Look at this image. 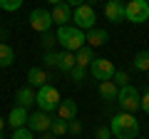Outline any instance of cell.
I'll list each match as a JSON object with an SVG mask.
<instances>
[{
  "label": "cell",
  "instance_id": "6da1fadb",
  "mask_svg": "<svg viewBox=\"0 0 149 139\" xmlns=\"http://www.w3.org/2000/svg\"><path fill=\"white\" fill-rule=\"evenodd\" d=\"M109 129H112V137H114V139H137L139 122H137L134 114L122 112V114H114V117H112Z\"/></svg>",
  "mask_w": 149,
  "mask_h": 139
},
{
  "label": "cell",
  "instance_id": "7a4b0ae2",
  "mask_svg": "<svg viewBox=\"0 0 149 139\" xmlns=\"http://www.w3.org/2000/svg\"><path fill=\"white\" fill-rule=\"evenodd\" d=\"M57 42L62 45L67 52H77V50H82L87 45V38H85V30H80V27L74 25H62L57 27Z\"/></svg>",
  "mask_w": 149,
  "mask_h": 139
},
{
  "label": "cell",
  "instance_id": "3957f363",
  "mask_svg": "<svg viewBox=\"0 0 149 139\" xmlns=\"http://www.w3.org/2000/svg\"><path fill=\"white\" fill-rule=\"evenodd\" d=\"M124 20L142 25L149 20V3L147 0H127L124 3Z\"/></svg>",
  "mask_w": 149,
  "mask_h": 139
},
{
  "label": "cell",
  "instance_id": "277c9868",
  "mask_svg": "<svg viewBox=\"0 0 149 139\" xmlns=\"http://www.w3.org/2000/svg\"><path fill=\"white\" fill-rule=\"evenodd\" d=\"M117 102H119V107H122L124 112H129V114H134L137 109H142V95H139L137 87H132V85L119 87Z\"/></svg>",
  "mask_w": 149,
  "mask_h": 139
},
{
  "label": "cell",
  "instance_id": "5b68a950",
  "mask_svg": "<svg viewBox=\"0 0 149 139\" xmlns=\"http://www.w3.org/2000/svg\"><path fill=\"white\" fill-rule=\"evenodd\" d=\"M35 104L42 109V112H52V109H57V104H60V92L55 90L52 85L40 87V90H37V97H35Z\"/></svg>",
  "mask_w": 149,
  "mask_h": 139
},
{
  "label": "cell",
  "instance_id": "8992f818",
  "mask_svg": "<svg viewBox=\"0 0 149 139\" xmlns=\"http://www.w3.org/2000/svg\"><path fill=\"white\" fill-rule=\"evenodd\" d=\"M72 20H74V27H80V30H92L95 27V20H97V13L92 5L82 3L72 10Z\"/></svg>",
  "mask_w": 149,
  "mask_h": 139
},
{
  "label": "cell",
  "instance_id": "52a82bcc",
  "mask_svg": "<svg viewBox=\"0 0 149 139\" xmlns=\"http://www.w3.org/2000/svg\"><path fill=\"white\" fill-rule=\"evenodd\" d=\"M90 70H92V75H95V80H100V82L112 80L114 72H117V70H114V62L107 60V57H95L92 65H90Z\"/></svg>",
  "mask_w": 149,
  "mask_h": 139
},
{
  "label": "cell",
  "instance_id": "ba28073f",
  "mask_svg": "<svg viewBox=\"0 0 149 139\" xmlns=\"http://www.w3.org/2000/svg\"><path fill=\"white\" fill-rule=\"evenodd\" d=\"M55 22H52V15H50V10H42V8H37V10H32L30 13V27L35 32H47L50 27H52Z\"/></svg>",
  "mask_w": 149,
  "mask_h": 139
},
{
  "label": "cell",
  "instance_id": "9c48e42d",
  "mask_svg": "<svg viewBox=\"0 0 149 139\" xmlns=\"http://www.w3.org/2000/svg\"><path fill=\"white\" fill-rule=\"evenodd\" d=\"M50 124H52V117H50L47 112H42V109H37V112H32L30 117H27L25 127L30 129V132H50Z\"/></svg>",
  "mask_w": 149,
  "mask_h": 139
},
{
  "label": "cell",
  "instance_id": "30bf717a",
  "mask_svg": "<svg viewBox=\"0 0 149 139\" xmlns=\"http://www.w3.org/2000/svg\"><path fill=\"white\" fill-rule=\"evenodd\" d=\"M50 15H52V22L55 25H70V20H72V8L67 5V3H60V5H52V10H50Z\"/></svg>",
  "mask_w": 149,
  "mask_h": 139
},
{
  "label": "cell",
  "instance_id": "8fae6325",
  "mask_svg": "<svg viewBox=\"0 0 149 139\" xmlns=\"http://www.w3.org/2000/svg\"><path fill=\"white\" fill-rule=\"evenodd\" d=\"M27 117H30V114H27V109L20 107V104H15V107L10 109V114H8L5 122L10 124L13 129H20V127H25V124H27Z\"/></svg>",
  "mask_w": 149,
  "mask_h": 139
},
{
  "label": "cell",
  "instance_id": "7c38bea8",
  "mask_svg": "<svg viewBox=\"0 0 149 139\" xmlns=\"http://www.w3.org/2000/svg\"><path fill=\"white\" fill-rule=\"evenodd\" d=\"M85 38H87V47H102V45L109 40V35H107V30H102V27H92V30L85 32Z\"/></svg>",
  "mask_w": 149,
  "mask_h": 139
},
{
  "label": "cell",
  "instance_id": "4fadbf2b",
  "mask_svg": "<svg viewBox=\"0 0 149 139\" xmlns=\"http://www.w3.org/2000/svg\"><path fill=\"white\" fill-rule=\"evenodd\" d=\"M104 17L109 22H122L124 20V3H112V0H107V5H104Z\"/></svg>",
  "mask_w": 149,
  "mask_h": 139
},
{
  "label": "cell",
  "instance_id": "5bb4252c",
  "mask_svg": "<svg viewBox=\"0 0 149 139\" xmlns=\"http://www.w3.org/2000/svg\"><path fill=\"white\" fill-rule=\"evenodd\" d=\"M57 117L65 119V122L77 119V104H74V99H60V104H57Z\"/></svg>",
  "mask_w": 149,
  "mask_h": 139
},
{
  "label": "cell",
  "instance_id": "9a60e30c",
  "mask_svg": "<svg viewBox=\"0 0 149 139\" xmlns=\"http://www.w3.org/2000/svg\"><path fill=\"white\" fill-rule=\"evenodd\" d=\"M47 80H50L47 70H42V67H30V70H27V82H30V85H35L37 90L47 85Z\"/></svg>",
  "mask_w": 149,
  "mask_h": 139
},
{
  "label": "cell",
  "instance_id": "2e32d148",
  "mask_svg": "<svg viewBox=\"0 0 149 139\" xmlns=\"http://www.w3.org/2000/svg\"><path fill=\"white\" fill-rule=\"evenodd\" d=\"M35 97H37V92L32 90V87H22V90H17V95H15V102L20 104V107H32L35 104Z\"/></svg>",
  "mask_w": 149,
  "mask_h": 139
},
{
  "label": "cell",
  "instance_id": "e0dca14e",
  "mask_svg": "<svg viewBox=\"0 0 149 139\" xmlns=\"http://www.w3.org/2000/svg\"><path fill=\"white\" fill-rule=\"evenodd\" d=\"M100 95H102V99L112 102V99H117V95H119V87L114 85L112 80H104V82H100Z\"/></svg>",
  "mask_w": 149,
  "mask_h": 139
},
{
  "label": "cell",
  "instance_id": "ac0fdd59",
  "mask_svg": "<svg viewBox=\"0 0 149 139\" xmlns=\"http://www.w3.org/2000/svg\"><path fill=\"white\" fill-rule=\"evenodd\" d=\"M92 60H95V50L87 47V45H85L82 50H77V52H74V62L80 65V67H90Z\"/></svg>",
  "mask_w": 149,
  "mask_h": 139
},
{
  "label": "cell",
  "instance_id": "d6986e66",
  "mask_svg": "<svg viewBox=\"0 0 149 139\" xmlns=\"http://www.w3.org/2000/svg\"><path fill=\"white\" fill-rule=\"evenodd\" d=\"M15 62V50L8 42H0V67H10Z\"/></svg>",
  "mask_w": 149,
  "mask_h": 139
},
{
  "label": "cell",
  "instance_id": "ffe728a7",
  "mask_svg": "<svg viewBox=\"0 0 149 139\" xmlns=\"http://www.w3.org/2000/svg\"><path fill=\"white\" fill-rule=\"evenodd\" d=\"M132 62H134V70H139V72H149V50L137 52Z\"/></svg>",
  "mask_w": 149,
  "mask_h": 139
},
{
  "label": "cell",
  "instance_id": "44dd1931",
  "mask_svg": "<svg viewBox=\"0 0 149 139\" xmlns=\"http://www.w3.org/2000/svg\"><path fill=\"white\" fill-rule=\"evenodd\" d=\"M74 65H77V62H74V52H67V50H65V52H60V65H57V70L70 72Z\"/></svg>",
  "mask_w": 149,
  "mask_h": 139
},
{
  "label": "cell",
  "instance_id": "7402d4cb",
  "mask_svg": "<svg viewBox=\"0 0 149 139\" xmlns=\"http://www.w3.org/2000/svg\"><path fill=\"white\" fill-rule=\"evenodd\" d=\"M50 132H52L55 137H65V134H67V122H65V119H60V117H52Z\"/></svg>",
  "mask_w": 149,
  "mask_h": 139
},
{
  "label": "cell",
  "instance_id": "603a6c76",
  "mask_svg": "<svg viewBox=\"0 0 149 139\" xmlns=\"http://www.w3.org/2000/svg\"><path fill=\"white\" fill-rule=\"evenodd\" d=\"M42 65L47 70H57V65H60V52H45V57H42Z\"/></svg>",
  "mask_w": 149,
  "mask_h": 139
},
{
  "label": "cell",
  "instance_id": "cb8c5ba5",
  "mask_svg": "<svg viewBox=\"0 0 149 139\" xmlns=\"http://www.w3.org/2000/svg\"><path fill=\"white\" fill-rule=\"evenodd\" d=\"M55 42H57V35H52V32H42V40H40V45H42L47 52H52V47H55Z\"/></svg>",
  "mask_w": 149,
  "mask_h": 139
},
{
  "label": "cell",
  "instance_id": "d4e9b609",
  "mask_svg": "<svg viewBox=\"0 0 149 139\" xmlns=\"http://www.w3.org/2000/svg\"><path fill=\"white\" fill-rule=\"evenodd\" d=\"M22 3H25V0H0V8L8 10V13H15V10L22 8Z\"/></svg>",
  "mask_w": 149,
  "mask_h": 139
},
{
  "label": "cell",
  "instance_id": "484cf974",
  "mask_svg": "<svg viewBox=\"0 0 149 139\" xmlns=\"http://www.w3.org/2000/svg\"><path fill=\"white\" fill-rule=\"evenodd\" d=\"M70 77L74 80V85H82V82H85V67H80V65H74V67L70 70Z\"/></svg>",
  "mask_w": 149,
  "mask_h": 139
},
{
  "label": "cell",
  "instance_id": "4316f807",
  "mask_svg": "<svg viewBox=\"0 0 149 139\" xmlns=\"http://www.w3.org/2000/svg\"><path fill=\"white\" fill-rule=\"evenodd\" d=\"M10 139H35V132H30L27 127H20V129H13Z\"/></svg>",
  "mask_w": 149,
  "mask_h": 139
},
{
  "label": "cell",
  "instance_id": "83f0119b",
  "mask_svg": "<svg viewBox=\"0 0 149 139\" xmlns=\"http://www.w3.org/2000/svg\"><path fill=\"white\" fill-rule=\"evenodd\" d=\"M112 82H114L117 87H127L129 85V75H127V72H122V70H117L114 77H112Z\"/></svg>",
  "mask_w": 149,
  "mask_h": 139
},
{
  "label": "cell",
  "instance_id": "f1b7e54d",
  "mask_svg": "<svg viewBox=\"0 0 149 139\" xmlns=\"http://www.w3.org/2000/svg\"><path fill=\"white\" fill-rule=\"evenodd\" d=\"M67 132L70 134H82V124L77 122V119H70L67 122Z\"/></svg>",
  "mask_w": 149,
  "mask_h": 139
},
{
  "label": "cell",
  "instance_id": "f546056e",
  "mask_svg": "<svg viewBox=\"0 0 149 139\" xmlns=\"http://www.w3.org/2000/svg\"><path fill=\"white\" fill-rule=\"evenodd\" d=\"M95 137H97V139H112V129H109V127H100V129L95 132Z\"/></svg>",
  "mask_w": 149,
  "mask_h": 139
},
{
  "label": "cell",
  "instance_id": "4dcf8cb0",
  "mask_svg": "<svg viewBox=\"0 0 149 139\" xmlns=\"http://www.w3.org/2000/svg\"><path fill=\"white\" fill-rule=\"evenodd\" d=\"M142 109L149 114V92H147V95H142Z\"/></svg>",
  "mask_w": 149,
  "mask_h": 139
},
{
  "label": "cell",
  "instance_id": "1f68e13d",
  "mask_svg": "<svg viewBox=\"0 0 149 139\" xmlns=\"http://www.w3.org/2000/svg\"><path fill=\"white\" fill-rule=\"evenodd\" d=\"M65 3H67L70 8H77V5H82V3H85V0H65Z\"/></svg>",
  "mask_w": 149,
  "mask_h": 139
},
{
  "label": "cell",
  "instance_id": "d6a6232c",
  "mask_svg": "<svg viewBox=\"0 0 149 139\" xmlns=\"http://www.w3.org/2000/svg\"><path fill=\"white\" fill-rule=\"evenodd\" d=\"M40 139H55V134L52 132H42V137H40Z\"/></svg>",
  "mask_w": 149,
  "mask_h": 139
},
{
  "label": "cell",
  "instance_id": "836d02e7",
  "mask_svg": "<svg viewBox=\"0 0 149 139\" xmlns=\"http://www.w3.org/2000/svg\"><path fill=\"white\" fill-rule=\"evenodd\" d=\"M50 5H60V3H65V0H47Z\"/></svg>",
  "mask_w": 149,
  "mask_h": 139
},
{
  "label": "cell",
  "instance_id": "e575fe53",
  "mask_svg": "<svg viewBox=\"0 0 149 139\" xmlns=\"http://www.w3.org/2000/svg\"><path fill=\"white\" fill-rule=\"evenodd\" d=\"M3 127H5V119H3V117H0V132H3Z\"/></svg>",
  "mask_w": 149,
  "mask_h": 139
},
{
  "label": "cell",
  "instance_id": "d590c367",
  "mask_svg": "<svg viewBox=\"0 0 149 139\" xmlns=\"http://www.w3.org/2000/svg\"><path fill=\"white\" fill-rule=\"evenodd\" d=\"M112 3H122V0H112Z\"/></svg>",
  "mask_w": 149,
  "mask_h": 139
},
{
  "label": "cell",
  "instance_id": "8d00e7d4",
  "mask_svg": "<svg viewBox=\"0 0 149 139\" xmlns=\"http://www.w3.org/2000/svg\"><path fill=\"white\" fill-rule=\"evenodd\" d=\"M147 82H149V72H147Z\"/></svg>",
  "mask_w": 149,
  "mask_h": 139
},
{
  "label": "cell",
  "instance_id": "74e56055",
  "mask_svg": "<svg viewBox=\"0 0 149 139\" xmlns=\"http://www.w3.org/2000/svg\"><path fill=\"white\" fill-rule=\"evenodd\" d=\"M137 139H142V137H137Z\"/></svg>",
  "mask_w": 149,
  "mask_h": 139
},
{
  "label": "cell",
  "instance_id": "f35d334b",
  "mask_svg": "<svg viewBox=\"0 0 149 139\" xmlns=\"http://www.w3.org/2000/svg\"><path fill=\"white\" fill-rule=\"evenodd\" d=\"M147 3H149V0H147Z\"/></svg>",
  "mask_w": 149,
  "mask_h": 139
}]
</instances>
